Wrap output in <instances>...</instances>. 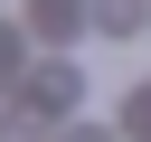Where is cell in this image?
<instances>
[{
	"instance_id": "obj_3",
	"label": "cell",
	"mask_w": 151,
	"mask_h": 142,
	"mask_svg": "<svg viewBox=\"0 0 151 142\" xmlns=\"http://www.w3.org/2000/svg\"><path fill=\"white\" fill-rule=\"evenodd\" d=\"M142 19H151V9H142V0H94V28H104V38H132V28H142Z\"/></svg>"
},
{
	"instance_id": "obj_1",
	"label": "cell",
	"mask_w": 151,
	"mask_h": 142,
	"mask_svg": "<svg viewBox=\"0 0 151 142\" xmlns=\"http://www.w3.org/2000/svg\"><path fill=\"white\" fill-rule=\"evenodd\" d=\"M76 104V66L57 57V66H38V114H66Z\"/></svg>"
},
{
	"instance_id": "obj_2",
	"label": "cell",
	"mask_w": 151,
	"mask_h": 142,
	"mask_svg": "<svg viewBox=\"0 0 151 142\" xmlns=\"http://www.w3.org/2000/svg\"><path fill=\"white\" fill-rule=\"evenodd\" d=\"M76 19H94V9H76V0H28V28H38V38H66Z\"/></svg>"
}]
</instances>
